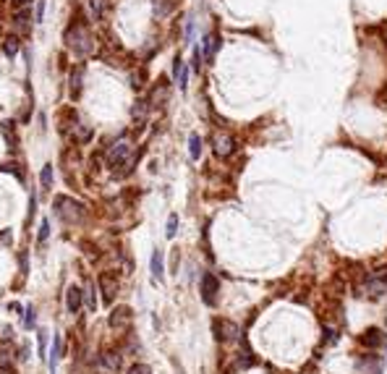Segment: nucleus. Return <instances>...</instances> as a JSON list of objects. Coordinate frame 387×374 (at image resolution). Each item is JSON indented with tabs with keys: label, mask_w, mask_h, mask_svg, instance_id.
Listing matches in <instances>:
<instances>
[{
	"label": "nucleus",
	"mask_w": 387,
	"mask_h": 374,
	"mask_svg": "<svg viewBox=\"0 0 387 374\" xmlns=\"http://www.w3.org/2000/svg\"><path fill=\"white\" fill-rule=\"evenodd\" d=\"M136 160H139V152H134V147L128 141H115L108 152V165L115 167L118 175H126L134 170Z\"/></svg>",
	"instance_id": "nucleus-1"
},
{
	"label": "nucleus",
	"mask_w": 387,
	"mask_h": 374,
	"mask_svg": "<svg viewBox=\"0 0 387 374\" xmlns=\"http://www.w3.org/2000/svg\"><path fill=\"white\" fill-rule=\"evenodd\" d=\"M66 45L76 52V55L87 58V55L94 52V34L89 32L84 24H71L66 29Z\"/></svg>",
	"instance_id": "nucleus-2"
},
{
	"label": "nucleus",
	"mask_w": 387,
	"mask_h": 374,
	"mask_svg": "<svg viewBox=\"0 0 387 374\" xmlns=\"http://www.w3.org/2000/svg\"><path fill=\"white\" fill-rule=\"evenodd\" d=\"M52 210H55V217L63 220V223H79L84 217V204H79L71 196H55Z\"/></svg>",
	"instance_id": "nucleus-3"
},
{
	"label": "nucleus",
	"mask_w": 387,
	"mask_h": 374,
	"mask_svg": "<svg viewBox=\"0 0 387 374\" xmlns=\"http://www.w3.org/2000/svg\"><path fill=\"white\" fill-rule=\"evenodd\" d=\"M100 291H102L105 306H110V304L115 301L118 291H120V280H118L115 272H102V278H100Z\"/></svg>",
	"instance_id": "nucleus-4"
},
{
	"label": "nucleus",
	"mask_w": 387,
	"mask_h": 374,
	"mask_svg": "<svg viewBox=\"0 0 387 374\" xmlns=\"http://www.w3.org/2000/svg\"><path fill=\"white\" fill-rule=\"evenodd\" d=\"M217 291H220L217 278L212 272H204V278H202V301L207 304V306H215L217 304Z\"/></svg>",
	"instance_id": "nucleus-5"
},
{
	"label": "nucleus",
	"mask_w": 387,
	"mask_h": 374,
	"mask_svg": "<svg viewBox=\"0 0 387 374\" xmlns=\"http://www.w3.org/2000/svg\"><path fill=\"white\" fill-rule=\"evenodd\" d=\"M212 330H215L217 340H236L238 338V327L230 322V319H215L212 322Z\"/></svg>",
	"instance_id": "nucleus-6"
},
{
	"label": "nucleus",
	"mask_w": 387,
	"mask_h": 374,
	"mask_svg": "<svg viewBox=\"0 0 387 374\" xmlns=\"http://www.w3.org/2000/svg\"><path fill=\"white\" fill-rule=\"evenodd\" d=\"M97 366H100V372H105V374H115V372L120 369V353H115V351L100 353V358H97Z\"/></svg>",
	"instance_id": "nucleus-7"
},
{
	"label": "nucleus",
	"mask_w": 387,
	"mask_h": 374,
	"mask_svg": "<svg viewBox=\"0 0 387 374\" xmlns=\"http://www.w3.org/2000/svg\"><path fill=\"white\" fill-rule=\"evenodd\" d=\"M233 149H236V144H233V139H230L228 134H217V136H215V155H217V157L233 155Z\"/></svg>",
	"instance_id": "nucleus-8"
},
{
	"label": "nucleus",
	"mask_w": 387,
	"mask_h": 374,
	"mask_svg": "<svg viewBox=\"0 0 387 374\" xmlns=\"http://www.w3.org/2000/svg\"><path fill=\"white\" fill-rule=\"evenodd\" d=\"M108 322H110L113 330H120V327H126L128 322H131V309H128V306H118V309L110 314Z\"/></svg>",
	"instance_id": "nucleus-9"
},
{
	"label": "nucleus",
	"mask_w": 387,
	"mask_h": 374,
	"mask_svg": "<svg viewBox=\"0 0 387 374\" xmlns=\"http://www.w3.org/2000/svg\"><path fill=\"white\" fill-rule=\"evenodd\" d=\"M81 81H84V63H79L71 71V97L73 100H79V94H81Z\"/></svg>",
	"instance_id": "nucleus-10"
},
{
	"label": "nucleus",
	"mask_w": 387,
	"mask_h": 374,
	"mask_svg": "<svg viewBox=\"0 0 387 374\" xmlns=\"http://www.w3.org/2000/svg\"><path fill=\"white\" fill-rule=\"evenodd\" d=\"M81 299H84V296H81V288H76V285H71L68 288V293H66V306H68V311H79L81 309Z\"/></svg>",
	"instance_id": "nucleus-11"
},
{
	"label": "nucleus",
	"mask_w": 387,
	"mask_h": 374,
	"mask_svg": "<svg viewBox=\"0 0 387 374\" xmlns=\"http://www.w3.org/2000/svg\"><path fill=\"white\" fill-rule=\"evenodd\" d=\"M361 343L366 348H377V346H382V343H385V335L379 332L377 327H371V330H366V332L361 335Z\"/></svg>",
	"instance_id": "nucleus-12"
},
{
	"label": "nucleus",
	"mask_w": 387,
	"mask_h": 374,
	"mask_svg": "<svg viewBox=\"0 0 387 374\" xmlns=\"http://www.w3.org/2000/svg\"><path fill=\"white\" fill-rule=\"evenodd\" d=\"M131 116H134L136 128H141L144 123H147V116H149V102H136L131 108Z\"/></svg>",
	"instance_id": "nucleus-13"
},
{
	"label": "nucleus",
	"mask_w": 387,
	"mask_h": 374,
	"mask_svg": "<svg viewBox=\"0 0 387 374\" xmlns=\"http://www.w3.org/2000/svg\"><path fill=\"white\" fill-rule=\"evenodd\" d=\"M13 24L21 32H29V24H32V16H29V8H21V11H13Z\"/></svg>",
	"instance_id": "nucleus-14"
},
{
	"label": "nucleus",
	"mask_w": 387,
	"mask_h": 374,
	"mask_svg": "<svg viewBox=\"0 0 387 374\" xmlns=\"http://www.w3.org/2000/svg\"><path fill=\"white\" fill-rule=\"evenodd\" d=\"M364 291L369 296H382L387 291V280H377V278H369L366 285H364Z\"/></svg>",
	"instance_id": "nucleus-15"
},
{
	"label": "nucleus",
	"mask_w": 387,
	"mask_h": 374,
	"mask_svg": "<svg viewBox=\"0 0 387 374\" xmlns=\"http://www.w3.org/2000/svg\"><path fill=\"white\" fill-rule=\"evenodd\" d=\"M149 270H152V278L155 280H162V275H165V270H162V251H155V254H152Z\"/></svg>",
	"instance_id": "nucleus-16"
},
{
	"label": "nucleus",
	"mask_w": 387,
	"mask_h": 374,
	"mask_svg": "<svg viewBox=\"0 0 387 374\" xmlns=\"http://www.w3.org/2000/svg\"><path fill=\"white\" fill-rule=\"evenodd\" d=\"M68 136H73L76 141H89V139H92V128L84 126V123H76V126L71 128V134H68Z\"/></svg>",
	"instance_id": "nucleus-17"
},
{
	"label": "nucleus",
	"mask_w": 387,
	"mask_h": 374,
	"mask_svg": "<svg viewBox=\"0 0 387 374\" xmlns=\"http://www.w3.org/2000/svg\"><path fill=\"white\" fill-rule=\"evenodd\" d=\"M165 97H168V84H157L149 94V105H162Z\"/></svg>",
	"instance_id": "nucleus-18"
},
{
	"label": "nucleus",
	"mask_w": 387,
	"mask_h": 374,
	"mask_svg": "<svg viewBox=\"0 0 387 374\" xmlns=\"http://www.w3.org/2000/svg\"><path fill=\"white\" fill-rule=\"evenodd\" d=\"M152 3H155L157 16H168V13L176 11V0H152Z\"/></svg>",
	"instance_id": "nucleus-19"
},
{
	"label": "nucleus",
	"mask_w": 387,
	"mask_h": 374,
	"mask_svg": "<svg viewBox=\"0 0 387 374\" xmlns=\"http://www.w3.org/2000/svg\"><path fill=\"white\" fill-rule=\"evenodd\" d=\"M40 183H42V191H50V188H52V165H45L42 167Z\"/></svg>",
	"instance_id": "nucleus-20"
},
{
	"label": "nucleus",
	"mask_w": 387,
	"mask_h": 374,
	"mask_svg": "<svg viewBox=\"0 0 387 374\" xmlns=\"http://www.w3.org/2000/svg\"><path fill=\"white\" fill-rule=\"evenodd\" d=\"M188 149H191V157L194 160H199V155H202V139H199V134L188 136Z\"/></svg>",
	"instance_id": "nucleus-21"
},
{
	"label": "nucleus",
	"mask_w": 387,
	"mask_h": 374,
	"mask_svg": "<svg viewBox=\"0 0 387 374\" xmlns=\"http://www.w3.org/2000/svg\"><path fill=\"white\" fill-rule=\"evenodd\" d=\"M215 50H217V37H204V55H207V60H212V55H215Z\"/></svg>",
	"instance_id": "nucleus-22"
},
{
	"label": "nucleus",
	"mask_w": 387,
	"mask_h": 374,
	"mask_svg": "<svg viewBox=\"0 0 387 374\" xmlns=\"http://www.w3.org/2000/svg\"><path fill=\"white\" fill-rule=\"evenodd\" d=\"M89 8H92V16L97 21H102V16H105V0H89Z\"/></svg>",
	"instance_id": "nucleus-23"
},
{
	"label": "nucleus",
	"mask_w": 387,
	"mask_h": 374,
	"mask_svg": "<svg viewBox=\"0 0 387 374\" xmlns=\"http://www.w3.org/2000/svg\"><path fill=\"white\" fill-rule=\"evenodd\" d=\"M81 296H84V299H87V309H89V311H94V309H97V299H94V285H92V283H87V293H81Z\"/></svg>",
	"instance_id": "nucleus-24"
},
{
	"label": "nucleus",
	"mask_w": 387,
	"mask_h": 374,
	"mask_svg": "<svg viewBox=\"0 0 387 374\" xmlns=\"http://www.w3.org/2000/svg\"><path fill=\"white\" fill-rule=\"evenodd\" d=\"M60 353H63V346H60V340H55V343H52V353H50V369L52 372H55V364H58Z\"/></svg>",
	"instance_id": "nucleus-25"
},
{
	"label": "nucleus",
	"mask_w": 387,
	"mask_h": 374,
	"mask_svg": "<svg viewBox=\"0 0 387 374\" xmlns=\"http://www.w3.org/2000/svg\"><path fill=\"white\" fill-rule=\"evenodd\" d=\"M176 233H178V215H170V217H168V225H165V235H168V238H173Z\"/></svg>",
	"instance_id": "nucleus-26"
},
{
	"label": "nucleus",
	"mask_w": 387,
	"mask_h": 374,
	"mask_svg": "<svg viewBox=\"0 0 387 374\" xmlns=\"http://www.w3.org/2000/svg\"><path fill=\"white\" fill-rule=\"evenodd\" d=\"M16 52H19V40L16 37H8V40H5V55L13 58Z\"/></svg>",
	"instance_id": "nucleus-27"
},
{
	"label": "nucleus",
	"mask_w": 387,
	"mask_h": 374,
	"mask_svg": "<svg viewBox=\"0 0 387 374\" xmlns=\"http://www.w3.org/2000/svg\"><path fill=\"white\" fill-rule=\"evenodd\" d=\"M131 87L141 89L144 87V71H131Z\"/></svg>",
	"instance_id": "nucleus-28"
},
{
	"label": "nucleus",
	"mask_w": 387,
	"mask_h": 374,
	"mask_svg": "<svg viewBox=\"0 0 387 374\" xmlns=\"http://www.w3.org/2000/svg\"><path fill=\"white\" fill-rule=\"evenodd\" d=\"M176 79H178V87H181V89L188 87V68H186V66H181V71H178Z\"/></svg>",
	"instance_id": "nucleus-29"
},
{
	"label": "nucleus",
	"mask_w": 387,
	"mask_h": 374,
	"mask_svg": "<svg viewBox=\"0 0 387 374\" xmlns=\"http://www.w3.org/2000/svg\"><path fill=\"white\" fill-rule=\"evenodd\" d=\"M128 374H152V369L147 364H131L128 366Z\"/></svg>",
	"instance_id": "nucleus-30"
},
{
	"label": "nucleus",
	"mask_w": 387,
	"mask_h": 374,
	"mask_svg": "<svg viewBox=\"0 0 387 374\" xmlns=\"http://www.w3.org/2000/svg\"><path fill=\"white\" fill-rule=\"evenodd\" d=\"M47 235H50V223H47V220H42V225H40V235H37V238H40V243H45V241H47Z\"/></svg>",
	"instance_id": "nucleus-31"
},
{
	"label": "nucleus",
	"mask_w": 387,
	"mask_h": 374,
	"mask_svg": "<svg viewBox=\"0 0 387 374\" xmlns=\"http://www.w3.org/2000/svg\"><path fill=\"white\" fill-rule=\"evenodd\" d=\"M24 327H26V330H32V327H34V309H32V306H26V317H24Z\"/></svg>",
	"instance_id": "nucleus-32"
},
{
	"label": "nucleus",
	"mask_w": 387,
	"mask_h": 374,
	"mask_svg": "<svg viewBox=\"0 0 387 374\" xmlns=\"http://www.w3.org/2000/svg\"><path fill=\"white\" fill-rule=\"evenodd\" d=\"M42 16H45V0H37V11H34V21L42 24Z\"/></svg>",
	"instance_id": "nucleus-33"
},
{
	"label": "nucleus",
	"mask_w": 387,
	"mask_h": 374,
	"mask_svg": "<svg viewBox=\"0 0 387 374\" xmlns=\"http://www.w3.org/2000/svg\"><path fill=\"white\" fill-rule=\"evenodd\" d=\"M11 5H13V11H21V8H29L32 0H11Z\"/></svg>",
	"instance_id": "nucleus-34"
},
{
	"label": "nucleus",
	"mask_w": 387,
	"mask_h": 374,
	"mask_svg": "<svg viewBox=\"0 0 387 374\" xmlns=\"http://www.w3.org/2000/svg\"><path fill=\"white\" fill-rule=\"evenodd\" d=\"M45 346H47V335L40 332V338H37V348H40V356L45 358Z\"/></svg>",
	"instance_id": "nucleus-35"
},
{
	"label": "nucleus",
	"mask_w": 387,
	"mask_h": 374,
	"mask_svg": "<svg viewBox=\"0 0 387 374\" xmlns=\"http://www.w3.org/2000/svg\"><path fill=\"white\" fill-rule=\"evenodd\" d=\"M194 40V21L188 19V24H186V42H191Z\"/></svg>",
	"instance_id": "nucleus-36"
},
{
	"label": "nucleus",
	"mask_w": 387,
	"mask_h": 374,
	"mask_svg": "<svg viewBox=\"0 0 387 374\" xmlns=\"http://www.w3.org/2000/svg\"><path fill=\"white\" fill-rule=\"evenodd\" d=\"M199 68H202V52L194 50V71H199Z\"/></svg>",
	"instance_id": "nucleus-37"
},
{
	"label": "nucleus",
	"mask_w": 387,
	"mask_h": 374,
	"mask_svg": "<svg viewBox=\"0 0 387 374\" xmlns=\"http://www.w3.org/2000/svg\"><path fill=\"white\" fill-rule=\"evenodd\" d=\"M385 343H387V338H385Z\"/></svg>",
	"instance_id": "nucleus-38"
}]
</instances>
